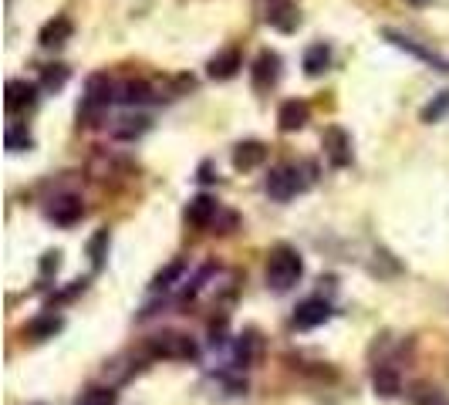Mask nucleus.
Segmentation results:
<instances>
[{"label":"nucleus","instance_id":"393cba45","mask_svg":"<svg viewBox=\"0 0 449 405\" xmlns=\"http://www.w3.org/2000/svg\"><path fill=\"white\" fill-rule=\"evenodd\" d=\"M108 243H112V233H108V230H98V233L88 240V257H91V267H95V270H102V264H105V257H108Z\"/></svg>","mask_w":449,"mask_h":405},{"label":"nucleus","instance_id":"7c9ffc66","mask_svg":"<svg viewBox=\"0 0 449 405\" xmlns=\"http://www.w3.org/2000/svg\"><path fill=\"white\" fill-rule=\"evenodd\" d=\"M406 3H412V7H426V3H433V0H406Z\"/></svg>","mask_w":449,"mask_h":405},{"label":"nucleus","instance_id":"39448f33","mask_svg":"<svg viewBox=\"0 0 449 405\" xmlns=\"http://www.w3.org/2000/svg\"><path fill=\"white\" fill-rule=\"evenodd\" d=\"M281 68H284L281 54L270 51V47H264L253 58V65H250V84H253V91H270L281 81Z\"/></svg>","mask_w":449,"mask_h":405},{"label":"nucleus","instance_id":"c756f323","mask_svg":"<svg viewBox=\"0 0 449 405\" xmlns=\"http://www.w3.org/2000/svg\"><path fill=\"white\" fill-rule=\"evenodd\" d=\"M58 267H61V253H58V250H47L41 260V274H51V270H58Z\"/></svg>","mask_w":449,"mask_h":405},{"label":"nucleus","instance_id":"412c9836","mask_svg":"<svg viewBox=\"0 0 449 405\" xmlns=\"http://www.w3.org/2000/svg\"><path fill=\"white\" fill-rule=\"evenodd\" d=\"M233 355H237V364L240 368H250V364L257 362V355H260V334L250 327L244 331L240 338H237V348H233Z\"/></svg>","mask_w":449,"mask_h":405},{"label":"nucleus","instance_id":"a211bd4d","mask_svg":"<svg viewBox=\"0 0 449 405\" xmlns=\"http://www.w3.org/2000/svg\"><path fill=\"white\" fill-rule=\"evenodd\" d=\"M146 132H149V119L146 115H122L112 125V139H119V142H135Z\"/></svg>","mask_w":449,"mask_h":405},{"label":"nucleus","instance_id":"f8f14e48","mask_svg":"<svg viewBox=\"0 0 449 405\" xmlns=\"http://www.w3.org/2000/svg\"><path fill=\"white\" fill-rule=\"evenodd\" d=\"M244 68V58H240V51L237 47H223L216 58H209V65H206V75L213 81H230L237 71Z\"/></svg>","mask_w":449,"mask_h":405},{"label":"nucleus","instance_id":"aec40b11","mask_svg":"<svg viewBox=\"0 0 449 405\" xmlns=\"http://www.w3.org/2000/svg\"><path fill=\"white\" fill-rule=\"evenodd\" d=\"M115 102H122V105H146V102H152V84L149 81H125V84H119V98Z\"/></svg>","mask_w":449,"mask_h":405},{"label":"nucleus","instance_id":"1a4fd4ad","mask_svg":"<svg viewBox=\"0 0 449 405\" xmlns=\"http://www.w3.org/2000/svg\"><path fill=\"white\" fill-rule=\"evenodd\" d=\"M385 38L392 40L395 47H402V51H408L412 58H419V61H426V65H433V68H439V71H449V61L446 58H439L436 51H429V47H422L415 38H408V34H402V31H392V27H385L382 31Z\"/></svg>","mask_w":449,"mask_h":405},{"label":"nucleus","instance_id":"7ed1b4c3","mask_svg":"<svg viewBox=\"0 0 449 405\" xmlns=\"http://www.w3.org/2000/svg\"><path fill=\"white\" fill-rule=\"evenodd\" d=\"M115 98H119V84L115 81L108 78L105 71L91 75V78L84 81V98H82V105H78V119H84V125H91V119L102 108H108Z\"/></svg>","mask_w":449,"mask_h":405},{"label":"nucleus","instance_id":"f03ea898","mask_svg":"<svg viewBox=\"0 0 449 405\" xmlns=\"http://www.w3.org/2000/svg\"><path fill=\"white\" fill-rule=\"evenodd\" d=\"M304 277V260L290 243H277L267 253V287L274 294H287L294 284Z\"/></svg>","mask_w":449,"mask_h":405},{"label":"nucleus","instance_id":"b1692460","mask_svg":"<svg viewBox=\"0 0 449 405\" xmlns=\"http://www.w3.org/2000/svg\"><path fill=\"white\" fill-rule=\"evenodd\" d=\"M446 115H449V88H446V91H439V95H433V102H426V105H422V112H419V119L426 121V125L446 119Z\"/></svg>","mask_w":449,"mask_h":405},{"label":"nucleus","instance_id":"cd10ccee","mask_svg":"<svg viewBox=\"0 0 449 405\" xmlns=\"http://www.w3.org/2000/svg\"><path fill=\"white\" fill-rule=\"evenodd\" d=\"M78 405H119V395L112 392V389H88Z\"/></svg>","mask_w":449,"mask_h":405},{"label":"nucleus","instance_id":"a878e982","mask_svg":"<svg viewBox=\"0 0 449 405\" xmlns=\"http://www.w3.org/2000/svg\"><path fill=\"white\" fill-rule=\"evenodd\" d=\"M3 146L10 152H27V149H34V135L27 128H21V125H10L7 135H3Z\"/></svg>","mask_w":449,"mask_h":405},{"label":"nucleus","instance_id":"dca6fc26","mask_svg":"<svg viewBox=\"0 0 449 405\" xmlns=\"http://www.w3.org/2000/svg\"><path fill=\"white\" fill-rule=\"evenodd\" d=\"M267 24L277 27V31H284V34H290V31L301 24V14H297V7H294L290 0H274L270 10H267Z\"/></svg>","mask_w":449,"mask_h":405},{"label":"nucleus","instance_id":"4468645a","mask_svg":"<svg viewBox=\"0 0 449 405\" xmlns=\"http://www.w3.org/2000/svg\"><path fill=\"white\" fill-rule=\"evenodd\" d=\"M264 159H267V146H264L260 139L237 142V149H233V165H237L240 172H250V169L264 165Z\"/></svg>","mask_w":449,"mask_h":405},{"label":"nucleus","instance_id":"9d476101","mask_svg":"<svg viewBox=\"0 0 449 405\" xmlns=\"http://www.w3.org/2000/svg\"><path fill=\"white\" fill-rule=\"evenodd\" d=\"M82 216H84L82 196H75V193L54 196L51 206H47V220H51V223H58V227H75Z\"/></svg>","mask_w":449,"mask_h":405},{"label":"nucleus","instance_id":"2eb2a0df","mask_svg":"<svg viewBox=\"0 0 449 405\" xmlns=\"http://www.w3.org/2000/svg\"><path fill=\"white\" fill-rule=\"evenodd\" d=\"M71 34H75V24H71V17H65V14H54L47 24L41 27V34H38V40H41L44 47H61L65 40H71Z\"/></svg>","mask_w":449,"mask_h":405},{"label":"nucleus","instance_id":"9b49d317","mask_svg":"<svg viewBox=\"0 0 449 405\" xmlns=\"http://www.w3.org/2000/svg\"><path fill=\"white\" fill-rule=\"evenodd\" d=\"M311 119V105L301 98H287L284 105L277 108V128L281 132H301Z\"/></svg>","mask_w":449,"mask_h":405},{"label":"nucleus","instance_id":"f3484780","mask_svg":"<svg viewBox=\"0 0 449 405\" xmlns=\"http://www.w3.org/2000/svg\"><path fill=\"white\" fill-rule=\"evenodd\" d=\"M371 385H375V392L382 399H395L402 392V378H399V371L392 364H378L375 375H371Z\"/></svg>","mask_w":449,"mask_h":405},{"label":"nucleus","instance_id":"423d86ee","mask_svg":"<svg viewBox=\"0 0 449 405\" xmlns=\"http://www.w3.org/2000/svg\"><path fill=\"white\" fill-rule=\"evenodd\" d=\"M321 149H325V159L334 169L352 165V135L341 125H327L325 132H321Z\"/></svg>","mask_w":449,"mask_h":405},{"label":"nucleus","instance_id":"4be33fe9","mask_svg":"<svg viewBox=\"0 0 449 405\" xmlns=\"http://www.w3.org/2000/svg\"><path fill=\"white\" fill-rule=\"evenodd\" d=\"M68 78H71V68L68 65H47L41 71V91H47V95H58L65 84H68Z\"/></svg>","mask_w":449,"mask_h":405},{"label":"nucleus","instance_id":"c85d7f7f","mask_svg":"<svg viewBox=\"0 0 449 405\" xmlns=\"http://www.w3.org/2000/svg\"><path fill=\"white\" fill-rule=\"evenodd\" d=\"M183 270H186V264H183V260H172V264L165 267L163 274H159V277L152 281V287H156V290H165V287H172V281H176V277H179Z\"/></svg>","mask_w":449,"mask_h":405},{"label":"nucleus","instance_id":"f257e3e1","mask_svg":"<svg viewBox=\"0 0 449 405\" xmlns=\"http://www.w3.org/2000/svg\"><path fill=\"white\" fill-rule=\"evenodd\" d=\"M318 176L314 162H281L267 172V196L277 202H287L294 196H301Z\"/></svg>","mask_w":449,"mask_h":405},{"label":"nucleus","instance_id":"20e7f679","mask_svg":"<svg viewBox=\"0 0 449 405\" xmlns=\"http://www.w3.org/2000/svg\"><path fill=\"white\" fill-rule=\"evenodd\" d=\"M149 355L152 358H163V362H189L200 355L196 341L183 331H159L149 338Z\"/></svg>","mask_w":449,"mask_h":405},{"label":"nucleus","instance_id":"0eeeda50","mask_svg":"<svg viewBox=\"0 0 449 405\" xmlns=\"http://www.w3.org/2000/svg\"><path fill=\"white\" fill-rule=\"evenodd\" d=\"M38 88L41 84H34V81H7V98H3V105H7V112L10 115H21V112H31L34 105H38Z\"/></svg>","mask_w":449,"mask_h":405},{"label":"nucleus","instance_id":"ddd939ff","mask_svg":"<svg viewBox=\"0 0 449 405\" xmlns=\"http://www.w3.org/2000/svg\"><path fill=\"white\" fill-rule=\"evenodd\" d=\"M216 216H220V202H216V196H209V193L193 196L189 206H186V220H189L193 227H213Z\"/></svg>","mask_w":449,"mask_h":405},{"label":"nucleus","instance_id":"5701e85b","mask_svg":"<svg viewBox=\"0 0 449 405\" xmlns=\"http://www.w3.org/2000/svg\"><path fill=\"white\" fill-rule=\"evenodd\" d=\"M61 327H65V321H61L58 314H41V318H34V321L24 327V334H31L34 341H44V338H54Z\"/></svg>","mask_w":449,"mask_h":405},{"label":"nucleus","instance_id":"6ab92c4d","mask_svg":"<svg viewBox=\"0 0 449 405\" xmlns=\"http://www.w3.org/2000/svg\"><path fill=\"white\" fill-rule=\"evenodd\" d=\"M327 68H331V47H327L325 40H314V44L304 51V75L318 78V75H325Z\"/></svg>","mask_w":449,"mask_h":405},{"label":"nucleus","instance_id":"bb28decb","mask_svg":"<svg viewBox=\"0 0 449 405\" xmlns=\"http://www.w3.org/2000/svg\"><path fill=\"white\" fill-rule=\"evenodd\" d=\"M412 405H443V395L433 385H412V392H406Z\"/></svg>","mask_w":449,"mask_h":405},{"label":"nucleus","instance_id":"6e6552de","mask_svg":"<svg viewBox=\"0 0 449 405\" xmlns=\"http://www.w3.org/2000/svg\"><path fill=\"white\" fill-rule=\"evenodd\" d=\"M331 304H327L325 297H308L304 304H297V311H294V327L297 331H311V327H321L325 321H331Z\"/></svg>","mask_w":449,"mask_h":405}]
</instances>
